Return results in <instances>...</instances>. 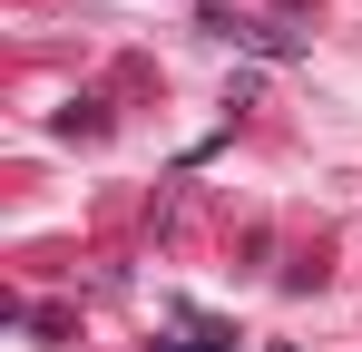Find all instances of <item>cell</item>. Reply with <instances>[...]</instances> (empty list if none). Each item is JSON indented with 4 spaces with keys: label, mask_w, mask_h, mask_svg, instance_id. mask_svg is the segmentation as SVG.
<instances>
[]
</instances>
